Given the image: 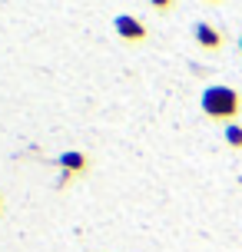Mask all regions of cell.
I'll return each instance as SVG.
<instances>
[{
	"mask_svg": "<svg viewBox=\"0 0 242 252\" xmlns=\"http://www.w3.org/2000/svg\"><path fill=\"white\" fill-rule=\"evenodd\" d=\"M222 136H226V143H229L232 150H242V126L239 123H229L222 129Z\"/></svg>",
	"mask_w": 242,
	"mask_h": 252,
	"instance_id": "5b68a950",
	"label": "cell"
},
{
	"mask_svg": "<svg viewBox=\"0 0 242 252\" xmlns=\"http://www.w3.org/2000/svg\"><path fill=\"white\" fill-rule=\"evenodd\" d=\"M239 53H242V37H239Z\"/></svg>",
	"mask_w": 242,
	"mask_h": 252,
	"instance_id": "ba28073f",
	"label": "cell"
},
{
	"mask_svg": "<svg viewBox=\"0 0 242 252\" xmlns=\"http://www.w3.org/2000/svg\"><path fill=\"white\" fill-rule=\"evenodd\" d=\"M203 113L209 120H219V123H236L242 113V96L239 90L226 87V83H212V87L203 90Z\"/></svg>",
	"mask_w": 242,
	"mask_h": 252,
	"instance_id": "6da1fadb",
	"label": "cell"
},
{
	"mask_svg": "<svg viewBox=\"0 0 242 252\" xmlns=\"http://www.w3.org/2000/svg\"><path fill=\"white\" fill-rule=\"evenodd\" d=\"M0 216H3V199H0Z\"/></svg>",
	"mask_w": 242,
	"mask_h": 252,
	"instance_id": "52a82bcc",
	"label": "cell"
},
{
	"mask_svg": "<svg viewBox=\"0 0 242 252\" xmlns=\"http://www.w3.org/2000/svg\"><path fill=\"white\" fill-rule=\"evenodd\" d=\"M192 33H196V43H199V50H206V53L222 50V43H226L222 30H219V27H212V24H196V27H192Z\"/></svg>",
	"mask_w": 242,
	"mask_h": 252,
	"instance_id": "3957f363",
	"label": "cell"
},
{
	"mask_svg": "<svg viewBox=\"0 0 242 252\" xmlns=\"http://www.w3.org/2000/svg\"><path fill=\"white\" fill-rule=\"evenodd\" d=\"M113 30H116V37L126 40V43H143V40L150 37L146 24H143L140 17H129V13H120V17H113Z\"/></svg>",
	"mask_w": 242,
	"mask_h": 252,
	"instance_id": "7a4b0ae2",
	"label": "cell"
},
{
	"mask_svg": "<svg viewBox=\"0 0 242 252\" xmlns=\"http://www.w3.org/2000/svg\"><path fill=\"white\" fill-rule=\"evenodd\" d=\"M179 0H150V7H153V10H159V13H166V10H173V7H176Z\"/></svg>",
	"mask_w": 242,
	"mask_h": 252,
	"instance_id": "8992f818",
	"label": "cell"
},
{
	"mask_svg": "<svg viewBox=\"0 0 242 252\" xmlns=\"http://www.w3.org/2000/svg\"><path fill=\"white\" fill-rule=\"evenodd\" d=\"M209 3H222V0H209Z\"/></svg>",
	"mask_w": 242,
	"mask_h": 252,
	"instance_id": "9c48e42d",
	"label": "cell"
},
{
	"mask_svg": "<svg viewBox=\"0 0 242 252\" xmlns=\"http://www.w3.org/2000/svg\"><path fill=\"white\" fill-rule=\"evenodd\" d=\"M57 166L63 169V173H70V176H80V173H87L90 169V156L80 150H66L57 156Z\"/></svg>",
	"mask_w": 242,
	"mask_h": 252,
	"instance_id": "277c9868",
	"label": "cell"
}]
</instances>
